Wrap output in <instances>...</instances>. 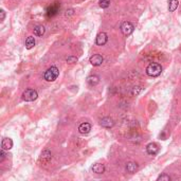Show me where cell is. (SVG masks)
Instances as JSON below:
<instances>
[{"label": "cell", "mask_w": 181, "mask_h": 181, "mask_svg": "<svg viewBox=\"0 0 181 181\" xmlns=\"http://www.w3.org/2000/svg\"><path fill=\"white\" fill-rule=\"evenodd\" d=\"M162 72V67L158 63H150L146 68V73L150 77H157Z\"/></svg>", "instance_id": "6da1fadb"}, {"label": "cell", "mask_w": 181, "mask_h": 181, "mask_svg": "<svg viewBox=\"0 0 181 181\" xmlns=\"http://www.w3.org/2000/svg\"><path fill=\"white\" fill-rule=\"evenodd\" d=\"M58 75H59V70H58L55 66H52V67H50L49 69L45 72L44 77H45V80H47V82H54V80L58 77Z\"/></svg>", "instance_id": "7a4b0ae2"}, {"label": "cell", "mask_w": 181, "mask_h": 181, "mask_svg": "<svg viewBox=\"0 0 181 181\" xmlns=\"http://www.w3.org/2000/svg\"><path fill=\"white\" fill-rule=\"evenodd\" d=\"M37 98H38L37 91L32 89V88H29V89L25 90L23 93V100L26 101V102H33V101H35Z\"/></svg>", "instance_id": "3957f363"}, {"label": "cell", "mask_w": 181, "mask_h": 181, "mask_svg": "<svg viewBox=\"0 0 181 181\" xmlns=\"http://www.w3.org/2000/svg\"><path fill=\"white\" fill-rule=\"evenodd\" d=\"M134 25H132L131 23H129V21H124L122 25H121V31H122V33H123V35L125 36H129L130 34L134 32Z\"/></svg>", "instance_id": "277c9868"}, {"label": "cell", "mask_w": 181, "mask_h": 181, "mask_svg": "<svg viewBox=\"0 0 181 181\" xmlns=\"http://www.w3.org/2000/svg\"><path fill=\"white\" fill-rule=\"evenodd\" d=\"M100 125L105 128H111L114 126V121L113 119L109 118V116H105L100 121Z\"/></svg>", "instance_id": "5b68a950"}, {"label": "cell", "mask_w": 181, "mask_h": 181, "mask_svg": "<svg viewBox=\"0 0 181 181\" xmlns=\"http://www.w3.org/2000/svg\"><path fill=\"white\" fill-rule=\"evenodd\" d=\"M103 62H104V57L101 55V54H94L93 56L90 57V63H91L92 66H95V67L101 66L103 64Z\"/></svg>", "instance_id": "8992f818"}, {"label": "cell", "mask_w": 181, "mask_h": 181, "mask_svg": "<svg viewBox=\"0 0 181 181\" xmlns=\"http://www.w3.org/2000/svg\"><path fill=\"white\" fill-rule=\"evenodd\" d=\"M108 40V36L106 33H104V32H102V33L98 34V36H96V39H95V43L98 46H104L106 45V43H107Z\"/></svg>", "instance_id": "52a82bcc"}, {"label": "cell", "mask_w": 181, "mask_h": 181, "mask_svg": "<svg viewBox=\"0 0 181 181\" xmlns=\"http://www.w3.org/2000/svg\"><path fill=\"white\" fill-rule=\"evenodd\" d=\"M146 152L150 156H155L159 152V146L156 143H149L146 146Z\"/></svg>", "instance_id": "ba28073f"}, {"label": "cell", "mask_w": 181, "mask_h": 181, "mask_svg": "<svg viewBox=\"0 0 181 181\" xmlns=\"http://www.w3.org/2000/svg\"><path fill=\"white\" fill-rule=\"evenodd\" d=\"M90 130H91V125H90L89 123H87V122H85V123H82L80 126H78V131H80L82 134H89Z\"/></svg>", "instance_id": "9c48e42d"}, {"label": "cell", "mask_w": 181, "mask_h": 181, "mask_svg": "<svg viewBox=\"0 0 181 181\" xmlns=\"http://www.w3.org/2000/svg\"><path fill=\"white\" fill-rule=\"evenodd\" d=\"M13 147V141L10 138H5L1 142V148L5 150H10Z\"/></svg>", "instance_id": "30bf717a"}, {"label": "cell", "mask_w": 181, "mask_h": 181, "mask_svg": "<svg viewBox=\"0 0 181 181\" xmlns=\"http://www.w3.org/2000/svg\"><path fill=\"white\" fill-rule=\"evenodd\" d=\"M58 9H59V5H51V7L48 8V10H47V16L48 17H53V16H55L58 12Z\"/></svg>", "instance_id": "8fae6325"}, {"label": "cell", "mask_w": 181, "mask_h": 181, "mask_svg": "<svg viewBox=\"0 0 181 181\" xmlns=\"http://www.w3.org/2000/svg\"><path fill=\"white\" fill-rule=\"evenodd\" d=\"M92 172L95 173V174H103L105 172V165L101 163H95L93 166H92Z\"/></svg>", "instance_id": "7c38bea8"}, {"label": "cell", "mask_w": 181, "mask_h": 181, "mask_svg": "<svg viewBox=\"0 0 181 181\" xmlns=\"http://www.w3.org/2000/svg\"><path fill=\"white\" fill-rule=\"evenodd\" d=\"M137 170H138V164L136 162H128L126 164V170L130 174H134Z\"/></svg>", "instance_id": "4fadbf2b"}, {"label": "cell", "mask_w": 181, "mask_h": 181, "mask_svg": "<svg viewBox=\"0 0 181 181\" xmlns=\"http://www.w3.org/2000/svg\"><path fill=\"white\" fill-rule=\"evenodd\" d=\"M87 83L91 86H94V85H98L100 83V77L98 75H90L87 77Z\"/></svg>", "instance_id": "5bb4252c"}, {"label": "cell", "mask_w": 181, "mask_h": 181, "mask_svg": "<svg viewBox=\"0 0 181 181\" xmlns=\"http://www.w3.org/2000/svg\"><path fill=\"white\" fill-rule=\"evenodd\" d=\"M178 5H179L178 0H170V1H168V11L175 12L177 8H178Z\"/></svg>", "instance_id": "9a60e30c"}, {"label": "cell", "mask_w": 181, "mask_h": 181, "mask_svg": "<svg viewBox=\"0 0 181 181\" xmlns=\"http://www.w3.org/2000/svg\"><path fill=\"white\" fill-rule=\"evenodd\" d=\"M45 27L44 26H36L34 28V35L36 36H43L45 34Z\"/></svg>", "instance_id": "2e32d148"}, {"label": "cell", "mask_w": 181, "mask_h": 181, "mask_svg": "<svg viewBox=\"0 0 181 181\" xmlns=\"http://www.w3.org/2000/svg\"><path fill=\"white\" fill-rule=\"evenodd\" d=\"M36 41L35 39H34V37H32V36H30V37H28L27 39H26V48H27L28 50L32 49V48L35 46Z\"/></svg>", "instance_id": "e0dca14e"}, {"label": "cell", "mask_w": 181, "mask_h": 181, "mask_svg": "<svg viewBox=\"0 0 181 181\" xmlns=\"http://www.w3.org/2000/svg\"><path fill=\"white\" fill-rule=\"evenodd\" d=\"M41 159L45 161H49L50 159H51V152H50V150L48 149L44 150V152H41Z\"/></svg>", "instance_id": "ac0fdd59"}, {"label": "cell", "mask_w": 181, "mask_h": 181, "mask_svg": "<svg viewBox=\"0 0 181 181\" xmlns=\"http://www.w3.org/2000/svg\"><path fill=\"white\" fill-rule=\"evenodd\" d=\"M110 5V0H100V7L102 9H107Z\"/></svg>", "instance_id": "d6986e66"}, {"label": "cell", "mask_w": 181, "mask_h": 181, "mask_svg": "<svg viewBox=\"0 0 181 181\" xmlns=\"http://www.w3.org/2000/svg\"><path fill=\"white\" fill-rule=\"evenodd\" d=\"M141 91H142V87H140V86H134L131 90V93L132 95H138V94H140Z\"/></svg>", "instance_id": "ffe728a7"}, {"label": "cell", "mask_w": 181, "mask_h": 181, "mask_svg": "<svg viewBox=\"0 0 181 181\" xmlns=\"http://www.w3.org/2000/svg\"><path fill=\"white\" fill-rule=\"evenodd\" d=\"M157 180L158 181H170V177L166 174H163V175H161V176H159L158 178H157Z\"/></svg>", "instance_id": "44dd1931"}, {"label": "cell", "mask_w": 181, "mask_h": 181, "mask_svg": "<svg viewBox=\"0 0 181 181\" xmlns=\"http://www.w3.org/2000/svg\"><path fill=\"white\" fill-rule=\"evenodd\" d=\"M66 62H67L68 64H74L77 62V57L76 56H68L67 59H66Z\"/></svg>", "instance_id": "7402d4cb"}, {"label": "cell", "mask_w": 181, "mask_h": 181, "mask_svg": "<svg viewBox=\"0 0 181 181\" xmlns=\"http://www.w3.org/2000/svg\"><path fill=\"white\" fill-rule=\"evenodd\" d=\"M7 157V154H5V150L1 148V152H0V162H3V160Z\"/></svg>", "instance_id": "603a6c76"}, {"label": "cell", "mask_w": 181, "mask_h": 181, "mask_svg": "<svg viewBox=\"0 0 181 181\" xmlns=\"http://www.w3.org/2000/svg\"><path fill=\"white\" fill-rule=\"evenodd\" d=\"M5 12L3 11V10H1V11H0V20H1V21H3V20H5Z\"/></svg>", "instance_id": "cb8c5ba5"}, {"label": "cell", "mask_w": 181, "mask_h": 181, "mask_svg": "<svg viewBox=\"0 0 181 181\" xmlns=\"http://www.w3.org/2000/svg\"><path fill=\"white\" fill-rule=\"evenodd\" d=\"M74 13V11H73V10H69V11H67V15H68V14H73Z\"/></svg>", "instance_id": "d4e9b609"}, {"label": "cell", "mask_w": 181, "mask_h": 181, "mask_svg": "<svg viewBox=\"0 0 181 181\" xmlns=\"http://www.w3.org/2000/svg\"><path fill=\"white\" fill-rule=\"evenodd\" d=\"M180 52H181V47H180Z\"/></svg>", "instance_id": "484cf974"}]
</instances>
